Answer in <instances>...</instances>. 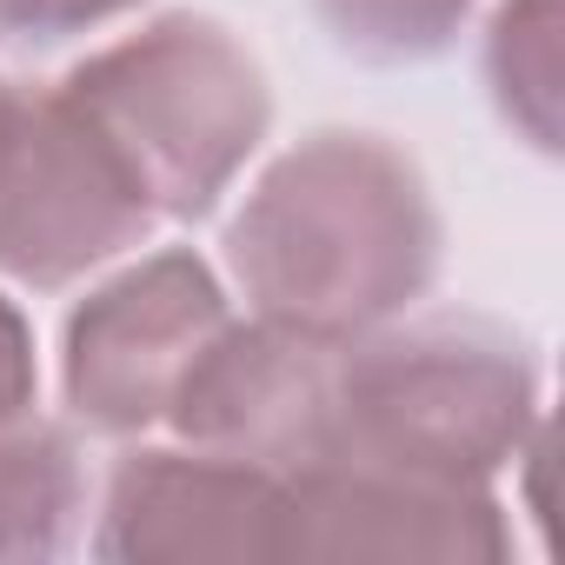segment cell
Returning a JSON list of instances; mask_svg holds the SVG:
<instances>
[{
	"mask_svg": "<svg viewBox=\"0 0 565 565\" xmlns=\"http://www.w3.org/2000/svg\"><path fill=\"white\" fill-rule=\"evenodd\" d=\"M94 466L74 419L21 413L0 426V565H47L87 545Z\"/></svg>",
	"mask_w": 565,
	"mask_h": 565,
	"instance_id": "9",
	"label": "cell"
},
{
	"mask_svg": "<svg viewBox=\"0 0 565 565\" xmlns=\"http://www.w3.org/2000/svg\"><path fill=\"white\" fill-rule=\"evenodd\" d=\"M499 486L307 459L287 486V558H505Z\"/></svg>",
	"mask_w": 565,
	"mask_h": 565,
	"instance_id": "7",
	"label": "cell"
},
{
	"mask_svg": "<svg viewBox=\"0 0 565 565\" xmlns=\"http://www.w3.org/2000/svg\"><path fill=\"white\" fill-rule=\"evenodd\" d=\"M61 94L114 140L160 226L213 220L279 114L259 47L206 8H167L87 47Z\"/></svg>",
	"mask_w": 565,
	"mask_h": 565,
	"instance_id": "3",
	"label": "cell"
},
{
	"mask_svg": "<svg viewBox=\"0 0 565 565\" xmlns=\"http://www.w3.org/2000/svg\"><path fill=\"white\" fill-rule=\"evenodd\" d=\"M287 486L266 459L200 439H127L94 486L87 552L107 565H246L287 558Z\"/></svg>",
	"mask_w": 565,
	"mask_h": 565,
	"instance_id": "6",
	"label": "cell"
},
{
	"mask_svg": "<svg viewBox=\"0 0 565 565\" xmlns=\"http://www.w3.org/2000/svg\"><path fill=\"white\" fill-rule=\"evenodd\" d=\"M327 406H333V347L287 333L259 313H233L193 360L167 413V433L300 472L327 446Z\"/></svg>",
	"mask_w": 565,
	"mask_h": 565,
	"instance_id": "8",
	"label": "cell"
},
{
	"mask_svg": "<svg viewBox=\"0 0 565 565\" xmlns=\"http://www.w3.org/2000/svg\"><path fill=\"white\" fill-rule=\"evenodd\" d=\"M479 87L519 147L558 160V0H492Z\"/></svg>",
	"mask_w": 565,
	"mask_h": 565,
	"instance_id": "10",
	"label": "cell"
},
{
	"mask_svg": "<svg viewBox=\"0 0 565 565\" xmlns=\"http://www.w3.org/2000/svg\"><path fill=\"white\" fill-rule=\"evenodd\" d=\"M0 94H8V74H0Z\"/></svg>",
	"mask_w": 565,
	"mask_h": 565,
	"instance_id": "14",
	"label": "cell"
},
{
	"mask_svg": "<svg viewBox=\"0 0 565 565\" xmlns=\"http://www.w3.org/2000/svg\"><path fill=\"white\" fill-rule=\"evenodd\" d=\"M34 399H41V347H34L21 300L0 287V426L34 413Z\"/></svg>",
	"mask_w": 565,
	"mask_h": 565,
	"instance_id": "13",
	"label": "cell"
},
{
	"mask_svg": "<svg viewBox=\"0 0 565 565\" xmlns=\"http://www.w3.org/2000/svg\"><path fill=\"white\" fill-rule=\"evenodd\" d=\"M213 266L246 313L347 347L426 307L446 273V213L406 140L340 120L246 180Z\"/></svg>",
	"mask_w": 565,
	"mask_h": 565,
	"instance_id": "1",
	"label": "cell"
},
{
	"mask_svg": "<svg viewBox=\"0 0 565 565\" xmlns=\"http://www.w3.org/2000/svg\"><path fill=\"white\" fill-rule=\"evenodd\" d=\"M153 8V0H0V41L28 47V54H54L74 47L87 34L127 28Z\"/></svg>",
	"mask_w": 565,
	"mask_h": 565,
	"instance_id": "12",
	"label": "cell"
},
{
	"mask_svg": "<svg viewBox=\"0 0 565 565\" xmlns=\"http://www.w3.org/2000/svg\"><path fill=\"white\" fill-rule=\"evenodd\" d=\"M239 313L220 266L193 246H153L114 259L61 320V406L94 439L167 433V413Z\"/></svg>",
	"mask_w": 565,
	"mask_h": 565,
	"instance_id": "5",
	"label": "cell"
},
{
	"mask_svg": "<svg viewBox=\"0 0 565 565\" xmlns=\"http://www.w3.org/2000/svg\"><path fill=\"white\" fill-rule=\"evenodd\" d=\"M160 233L114 140L61 81L0 94V279L21 294H74Z\"/></svg>",
	"mask_w": 565,
	"mask_h": 565,
	"instance_id": "4",
	"label": "cell"
},
{
	"mask_svg": "<svg viewBox=\"0 0 565 565\" xmlns=\"http://www.w3.org/2000/svg\"><path fill=\"white\" fill-rule=\"evenodd\" d=\"M545 360L479 307H413L333 347V406L320 459H360L426 479L499 486L539 452Z\"/></svg>",
	"mask_w": 565,
	"mask_h": 565,
	"instance_id": "2",
	"label": "cell"
},
{
	"mask_svg": "<svg viewBox=\"0 0 565 565\" xmlns=\"http://www.w3.org/2000/svg\"><path fill=\"white\" fill-rule=\"evenodd\" d=\"M479 0H307L320 34L360 67H433L459 47Z\"/></svg>",
	"mask_w": 565,
	"mask_h": 565,
	"instance_id": "11",
	"label": "cell"
}]
</instances>
